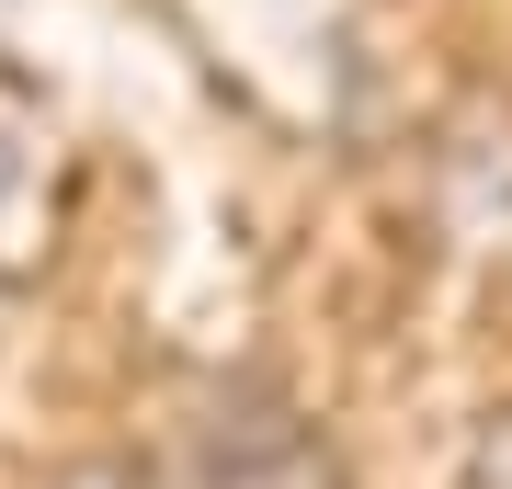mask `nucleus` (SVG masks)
<instances>
[{
	"instance_id": "nucleus-1",
	"label": "nucleus",
	"mask_w": 512,
	"mask_h": 489,
	"mask_svg": "<svg viewBox=\"0 0 512 489\" xmlns=\"http://www.w3.org/2000/svg\"><path fill=\"white\" fill-rule=\"evenodd\" d=\"M421 205H433V239L456 262L512 273V91H467V103L433 126Z\"/></svg>"
},
{
	"instance_id": "nucleus-2",
	"label": "nucleus",
	"mask_w": 512,
	"mask_h": 489,
	"mask_svg": "<svg viewBox=\"0 0 512 489\" xmlns=\"http://www.w3.org/2000/svg\"><path fill=\"white\" fill-rule=\"evenodd\" d=\"M194 489H342V467H330L308 410L239 387V399H217V421H205V478Z\"/></svg>"
},
{
	"instance_id": "nucleus-3",
	"label": "nucleus",
	"mask_w": 512,
	"mask_h": 489,
	"mask_svg": "<svg viewBox=\"0 0 512 489\" xmlns=\"http://www.w3.org/2000/svg\"><path fill=\"white\" fill-rule=\"evenodd\" d=\"M46 489H183L171 467H148V455H69Z\"/></svg>"
},
{
	"instance_id": "nucleus-4",
	"label": "nucleus",
	"mask_w": 512,
	"mask_h": 489,
	"mask_svg": "<svg viewBox=\"0 0 512 489\" xmlns=\"http://www.w3.org/2000/svg\"><path fill=\"white\" fill-rule=\"evenodd\" d=\"M456 489H512V399L478 421V444H467V467H456Z\"/></svg>"
}]
</instances>
